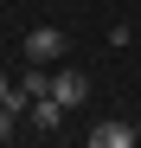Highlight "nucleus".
Returning <instances> with one entry per match:
<instances>
[{
	"mask_svg": "<svg viewBox=\"0 0 141 148\" xmlns=\"http://www.w3.org/2000/svg\"><path fill=\"white\" fill-rule=\"evenodd\" d=\"M19 52H26V64H58V58L70 52V39H64V26H32Z\"/></svg>",
	"mask_w": 141,
	"mask_h": 148,
	"instance_id": "f257e3e1",
	"label": "nucleus"
},
{
	"mask_svg": "<svg viewBox=\"0 0 141 148\" xmlns=\"http://www.w3.org/2000/svg\"><path fill=\"white\" fill-rule=\"evenodd\" d=\"M141 135H135V122H122V116H109V122H96L90 129V148H135Z\"/></svg>",
	"mask_w": 141,
	"mask_h": 148,
	"instance_id": "f03ea898",
	"label": "nucleus"
},
{
	"mask_svg": "<svg viewBox=\"0 0 141 148\" xmlns=\"http://www.w3.org/2000/svg\"><path fill=\"white\" fill-rule=\"evenodd\" d=\"M52 97L64 110H77V103H90V77H83V71H58V77H52Z\"/></svg>",
	"mask_w": 141,
	"mask_h": 148,
	"instance_id": "7ed1b4c3",
	"label": "nucleus"
},
{
	"mask_svg": "<svg viewBox=\"0 0 141 148\" xmlns=\"http://www.w3.org/2000/svg\"><path fill=\"white\" fill-rule=\"evenodd\" d=\"M32 110H39V129H58V122H64V103H58L52 90H45V97H39Z\"/></svg>",
	"mask_w": 141,
	"mask_h": 148,
	"instance_id": "20e7f679",
	"label": "nucleus"
},
{
	"mask_svg": "<svg viewBox=\"0 0 141 148\" xmlns=\"http://www.w3.org/2000/svg\"><path fill=\"white\" fill-rule=\"evenodd\" d=\"M13 122H19V116H13L7 103H0V142H7V135H13Z\"/></svg>",
	"mask_w": 141,
	"mask_h": 148,
	"instance_id": "39448f33",
	"label": "nucleus"
},
{
	"mask_svg": "<svg viewBox=\"0 0 141 148\" xmlns=\"http://www.w3.org/2000/svg\"><path fill=\"white\" fill-rule=\"evenodd\" d=\"M7 90H13V84H7V77H0V103H7Z\"/></svg>",
	"mask_w": 141,
	"mask_h": 148,
	"instance_id": "423d86ee",
	"label": "nucleus"
}]
</instances>
